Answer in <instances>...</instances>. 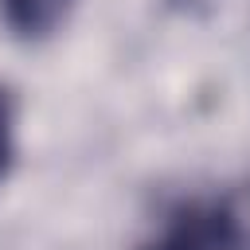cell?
<instances>
[{"label":"cell","instance_id":"1","mask_svg":"<svg viewBox=\"0 0 250 250\" xmlns=\"http://www.w3.org/2000/svg\"><path fill=\"white\" fill-rule=\"evenodd\" d=\"M250 234V215L238 195H207L176 203L160 230L137 250H238Z\"/></svg>","mask_w":250,"mask_h":250},{"label":"cell","instance_id":"2","mask_svg":"<svg viewBox=\"0 0 250 250\" xmlns=\"http://www.w3.org/2000/svg\"><path fill=\"white\" fill-rule=\"evenodd\" d=\"M70 4L74 0H0V20L20 43H43L66 23Z\"/></svg>","mask_w":250,"mask_h":250},{"label":"cell","instance_id":"3","mask_svg":"<svg viewBox=\"0 0 250 250\" xmlns=\"http://www.w3.org/2000/svg\"><path fill=\"white\" fill-rule=\"evenodd\" d=\"M12 160H16V109H12L8 90L0 86V184L8 180Z\"/></svg>","mask_w":250,"mask_h":250}]
</instances>
